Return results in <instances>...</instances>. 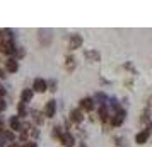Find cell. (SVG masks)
<instances>
[{"instance_id":"cell-1","label":"cell","mask_w":152,"mask_h":147,"mask_svg":"<svg viewBox=\"0 0 152 147\" xmlns=\"http://www.w3.org/2000/svg\"><path fill=\"white\" fill-rule=\"evenodd\" d=\"M36 87H38V91H45V82H41V80H36Z\"/></svg>"}]
</instances>
